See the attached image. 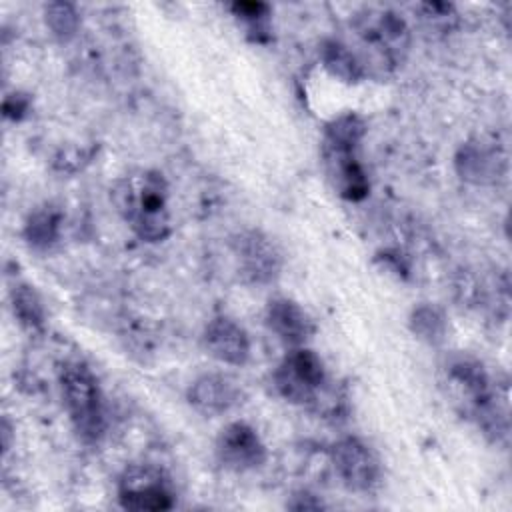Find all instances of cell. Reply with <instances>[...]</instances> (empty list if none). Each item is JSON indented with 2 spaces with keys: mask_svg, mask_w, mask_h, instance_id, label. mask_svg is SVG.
I'll return each mask as SVG.
<instances>
[{
  "mask_svg": "<svg viewBox=\"0 0 512 512\" xmlns=\"http://www.w3.org/2000/svg\"><path fill=\"white\" fill-rule=\"evenodd\" d=\"M410 330L426 344L438 346L446 338V318L432 304H420L410 314Z\"/></svg>",
  "mask_w": 512,
  "mask_h": 512,
  "instance_id": "17",
  "label": "cell"
},
{
  "mask_svg": "<svg viewBox=\"0 0 512 512\" xmlns=\"http://www.w3.org/2000/svg\"><path fill=\"white\" fill-rule=\"evenodd\" d=\"M28 110H30V98L26 94L14 92V94L6 96V100H4V116L6 118L20 120L26 116Z\"/></svg>",
  "mask_w": 512,
  "mask_h": 512,
  "instance_id": "20",
  "label": "cell"
},
{
  "mask_svg": "<svg viewBox=\"0 0 512 512\" xmlns=\"http://www.w3.org/2000/svg\"><path fill=\"white\" fill-rule=\"evenodd\" d=\"M204 346L216 360L244 366L250 358V338L246 330L228 316L212 318L204 328Z\"/></svg>",
  "mask_w": 512,
  "mask_h": 512,
  "instance_id": "8",
  "label": "cell"
},
{
  "mask_svg": "<svg viewBox=\"0 0 512 512\" xmlns=\"http://www.w3.org/2000/svg\"><path fill=\"white\" fill-rule=\"evenodd\" d=\"M232 250L238 260L240 276L250 284L272 282L282 268L278 246L260 230L240 232L232 240Z\"/></svg>",
  "mask_w": 512,
  "mask_h": 512,
  "instance_id": "5",
  "label": "cell"
},
{
  "mask_svg": "<svg viewBox=\"0 0 512 512\" xmlns=\"http://www.w3.org/2000/svg\"><path fill=\"white\" fill-rule=\"evenodd\" d=\"M332 462L342 482L354 492H368L380 478V462L374 450L354 436L332 446Z\"/></svg>",
  "mask_w": 512,
  "mask_h": 512,
  "instance_id": "6",
  "label": "cell"
},
{
  "mask_svg": "<svg viewBox=\"0 0 512 512\" xmlns=\"http://www.w3.org/2000/svg\"><path fill=\"white\" fill-rule=\"evenodd\" d=\"M10 302H12L14 316L26 330L40 332L44 328V320H46L44 306L32 286L14 284L10 290Z\"/></svg>",
  "mask_w": 512,
  "mask_h": 512,
  "instance_id": "14",
  "label": "cell"
},
{
  "mask_svg": "<svg viewBox=\"0 0 512 512\" xmlns=\"http://www.w3.org/2000/svg\"><path fill=\"white\" fill-rule=\"evenodd\" d=\"M232 12L250 24L252 32H256V40H262L260 34L268 32V16L270 6L264 2H234Z\"/></svg>",
  "mask_w": 512,
  "mask_h": 512,
  "instance_id": "19",
  "label": "cell"
},
{
  "mask_svg": "<svg viewBox=\"0 0 512 512\" xmlns=\"http://www.w3.org/2000/svg\"><path fill=\"white\" fill-rule=\"evenodd\" d=\"M268 328L288 346H304L314 334V322L308 312L290 298H274L266 308Z\"/></svg>",
  "mask_w": 512,
  "mask_h": 512,
  "instance_id": "12",
  "label": "cell"
},
{
  "mask_svg": "<svg viewBox=\"0 0 512 512\" xmlns=\"http://www.w3.org/2000/svg\"><path fill=\"white\" fill-rule=\"evenodd\" d=\"M60 222V210L50 204L34 210L24 226V236L28 244L36 250H48L60 236Z\"/></svg>",
  "mask_w": 512,
  "mask_h": 512,
  "instance_id": "13",
  "label": "cell"
},
{
  "mask_svg": "<svg viewBox=\"0 0 512 512\" xmlns=\"http://www.w3.org/2000/svg\"><path fill=\"white\" fill-rule=\"evenodd\" d=\"M188 402L204 416H218L240 402V388L224 374H204L190 384Z\"/></svg>",
  "mask_w": 512,
  "mask_h": 512,
  "instance_id": "10",
  "label": "cell"
},
{
  "mask_svg": "<svg viewBox=\"0 0 512 512\" xmlns=\"http://www.w3.org/2000/svg\"><path fill=\"white\" fill-rule=\"evenodd\" d=\"M506 168L500 150L482 140H472L460 146L456 154V170L462 180L472 184H494Z\"/></svg>",
  "mask_w": 512,
  "mask_h": 512,
  "instance_id": "11",
  "label": "cell"
},
{
  "mask_svg": "<svg viewBox=\"0 0 512 512\" xmlns=\"http://www.w3.org/2000/svg\"><path fill=\"white\" fill-rule=\"evenodd\" d=\"M326 384V370L316 352L294 346L274 370V386L278 394L300 406L318 402V394Z\"/></svg>",
  "mask_w": 512,
  "mask_h": 512,
  "instance_id": "3",
  "label": "cell"
},
{
  "mask_svg": "<svg viewBox=\"0 0 512 512\" xmlns=\"http://www.w3.org/2000/svg\"><path fill=\"white\" fill-rule=\"evenodd\" d=\"M114 202L132 226L138 238L146 242H160L170 234V218L166 210L168 188L158 172H140L122 178L114 192Z\"/></svg>",
  "mask_w": 512,
  "mask_h": 512,
  "instance_id": "1",
  "label": "cell"
},
{
  "mask_svg": "<svg viewBox=\"0 0 512 512\" xmlns=\"http://www.w3.org/2000/svg\"><path fill=\"white\" fill-rule=\"evenodd\" d=\"M322 62L330 70V74L338 76L344 82H358L364 76L362 64L356 60V56L340 42L328 40L322 44Z\"/></svg>",
  "mask_w": 512,
  "mask_h": 512,
  "instance_id": "16",
  "label": "cell"
},
{
  "mask_svg": "<svg viewBox=\"0 0 512 512\" xmlns=\"http://www.w3.org/2000/svg\"><path fill=\"white\" fill-rule=\"evenodd\" d=\"M366 134V122L362 116L354 112L340 114L334 118L324 132L322 146H334V148H352L356 150L358 142Z\"/></svg>",
  "mask_w": 512,
  "mask_h": 512,
  "instance_id": "15",
  "label": "cell"
},
{
  "mask_svg": "<svg viewBox=\"0 0 512 512\" xmlns=\"http://www.w3.org/2000/svg\"><path fill=\"white\" fill-rule=\"evenodd\" d=\"M46 26L50 28L52 36L60 42H68L76 36L80 26V16L70 2H50L44 8Z\"/></svg>",
  "mask_w": 512,
  "mask_h": 512,
  "instance_id": "18",
  "label": "cell"
},
{
  "mask_svg": "<svg viewBox=\"0 0 512 512\" xmlns=\"http://www.w3.org/2000/svg\"><path fill=\"white\" fill-rule=\"evenodd\" d=\"M64 406L78 436L94 444L104 432V404L98 378L82 360H68L58 370Z\"/></svg>",
  "mask_w": 512,
  "mask_h": 512,
  "instance_id": "2",
  "label": "cell"
},
{
  "mask_svg": "<svg viewBox=\"0 0 512 512\" xmlns=\"http://www.w3.org/2000/svg\"><path fill=\"white\" fill-rule=\"evenodd\" d=\"M216 456L224 468L246 472L264 464L266 446L250 424L232 422L218 434Z\"/></svg>",
  "mask_w": 512,
  "mask_h": 512,
  "instance_id": "7",
  "label": "cell"
},
{
  "mask_svg": "<svg viewBox=\"0 0 512 512\" xmlns=\"http://www.w3.org/2000/svg\"><path fill=\"white\" fill-rule=\"evenodd\" d=\"M288 506L294 508V510H318L324 504L320 500H316V496H312L308 492H300V494L294 496V500Z\"/></svg>",
  "mask_w": 512,
  "mask_h": 512,
  "instance_id": "21",
  "label": "cell"
},
{
  "mask_svg": "<svg viewBox=\"0 0 512 512\" xmlns=\"http://www.w3.org/2000/svg\"><path fill=\"white\" fill-rule=\"evenodd\" d=\"M118 500L128 510H170L174 490L160 468L134 464L118 480Z\"/></svg>",
  "mask_w": 512,
  "mask_h": 512,
  "instance_id": "4",
  "label": "cell"
},
{
  "mask_svg": "<svg viewBox=\"0 0 512 512\" xmlns=\"http://www.w3.org/2000/svg\"><path fill=\"white\" fill-rule=\"evenodd\" d=\"M324 164L334 190L346 200H362L368 194V178L352 148L322 146Z\"/></svg>",
  "mask_w": 512,
  "mask_h": 512,
  "instance_id": "9",
  "label": "cell"
}]
</instances>
